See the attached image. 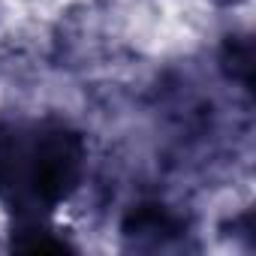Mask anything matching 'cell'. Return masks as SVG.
Returning <instances> with one entry per match:
<instances>
[{"instance_id": "7a4b0ae2", "label": "cell", "mask_w": 256, "mask_h": 256, "mask_svg": "<svg viewBox=\"0 0 256 256\" xmlns=\"http://www.w3.org/2000/svg\"><path fill=\"white\" fill-rule=\"evenodd\" d=\"M24 235H30V238H18V241H12L18 250H30V253H46V250H70V244L66 241H60V238H52V232H46V229H24Z\"/></svg>"}, {"instance_id": "6da1fadb", "label": "cell", "mask_w": 256, "mask_h": 256, "mask_svg": "<svg viewBox=\"0 0 256 256\" xmlns=\"http://www.w3.org/2000/svg\"><path fill=\"white\" fill-rule=\"evenodd\" d=\"M84 166V139L64 124H42L0 142V193L36 211H54L78 190Z\"/></svg>"}]
</instances>
